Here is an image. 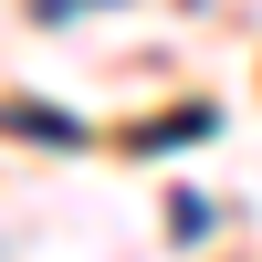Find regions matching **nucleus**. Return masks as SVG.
<instances>
[{"label":"nucleus","mask_w":262,"mask_h":262,"mask_svg":"<svg viewBox=\"0 0 262 262\" xmlns=\"http://www.w3.org/2000/svg\"><path fill=\"white\" fill-rule=\"evenodd\" d=\"M168 231H189V242L210 231V200H200V189H179V200H168Z\"/></svg>","instance_id":"obj_1"}]
</instances>
